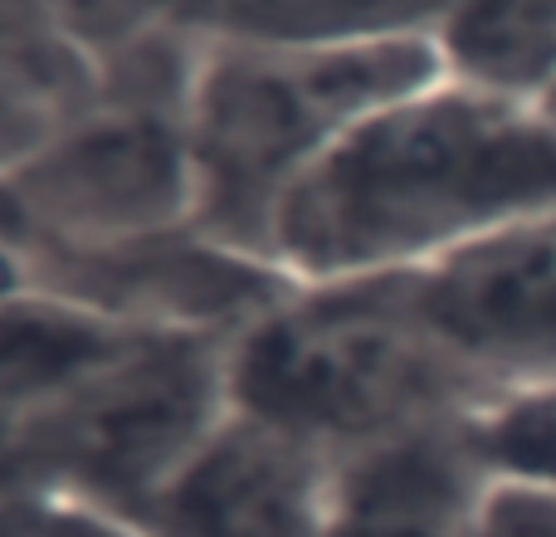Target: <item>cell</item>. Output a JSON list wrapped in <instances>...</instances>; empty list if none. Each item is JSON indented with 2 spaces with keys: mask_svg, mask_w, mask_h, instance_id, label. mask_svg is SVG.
I'll list each match as a JSON object with an SVG mask.
<instances>
[{
  "mask_svg": "<svg viewBox=\"0 0 556 537\" xmlns=\"http://www.w3.org/2000/svg\"><path fill=\"white\" fill-rule=\"evenodd\" d=\"M542 211H556L547 113L444 74L366 117L298 182L274 264L293 284L410 274Z\"/></svg>",
  "mask_w": 556,
  "mask_h": 537,
  "instance_id": "obj_1",
  "label": "cell"
},
{
  "mask_svg": "<svg viewBox=\"0 0 556 537\" xmlns=\"http://www.w3.org/2000/svg\"><path fill=\"white\" fill-rule=\"evenodd\" d=\"M434 78H444L434 39L323 49L205 39L186 93L191 225L274 264L278 215L298 182L366 117Z\"/></svg>",
  "mask_w": 556,
  "mask_h": 537,
  "instance_id": "obj_2",
  "label": "cell"
},
{
  "mask_svg": "<svg viewBox=\"0 0 556 537\" xmlns=\"http://www.w3.org/2000/svg\"><path fill=\"white\" fill-rule=\"evenodd\" d=\"M230 405L346 460L489 396L425 323L410 268L293 284L235 333Z\"/></svg>",
  "mask_w": 556,
  "mask_h": 537,
  "instance_id": "obj_3",
  "label": "cell"
},
{
  "mask_svg": "<svg viewBox=\"0 0 556 537\" xmlns=\"http://www.w3.org/2000/svg\"><path fill=\"white\" fill-rule=\"evenodd\" d=\"M186 103L147 93L98 98L0 162V245L29 260L93 254L191 225Z\"/></svg>",
  "mask_w": 556,
  "mask_h": 537,
  "instance_id": "obj_4",
  "label": "cell"
},
{
  "mask_svg": "<svg viewBox=\"0 0 556 537\" xmlns=\"http://www.w3.org/2000/svg\"><path fill=\"white\" fill-rule=\"evenodd\" d=\"M225 333H137L29 430V484L127 523L230 411Z\"/></svg>",
  "mask_w": 556,
  "mask_h": 537,
  "instance_id": "obj_5",
  "label": "cell"
},
{
  "mask_svg": "<svg viewBox=\"0 0 556 537\" xmlns=\"http://www.w3.org/2000/svg\"><path fill=\"white\" fill-rule=\"evenodd\" d=\"M415 294L425 323L489 401L556 386V211L415 268Z\"/></svg>",
  "mask_w": 556,
  "mask_h": 537,
  "instance_id": "obj_6",
  "label": "cell"
},
{
  "mask_svg": "<svg viewBox=\"0 0 556 537\" xmlns=\"http://www.w3.org/2000/svg\"><path fill=\"white\" fill-rule=\"evenodd\" d=\"M337 460L260 415L225 421L142 503V537H327Z\"/></svg>",
  "mask_w": 556,
  "mask_h": 537,
  "instance_id": "obj_7",
  "label": "cell"
},
{
  "mask_svg": "<svg viewBox=\"0 0 556 537\" xmlns=\"http://www.w3.org/2000/svg\"><path fill=\"white\" fill-rule=\"evenodd\" d=\"M473 415L420 425L337 460L327 537H473L493 484Z\"/></svg>",
  "mask_w": 556,
  "mask_h": 537,
  "instance_id": "obj_8",
  "label": "cell"
},
{
  "mask_svg": "<svg viewBox=\"0 0 556 537\" xmlns=\"http://www.w3.org/2000/svg\"><path fill=\"white\" fill-rule=\"evenodd\" d=\"M147 327H123L54 294H0V489L29 484V430Z\"/></svg>",
  "mask_w": 556,
  "mask_h": 537,
  "instance_id": "obj_9",
  "label": "cell"
},
{
  "mask_svg": "<svg viewBox=\"0 0 556 537\" xmlns=\"http://www.w3.org/2000/svg\"><path fill=\"white\" fill-rule=\"evenodd\" d=\"M98 68L39 0H0V152H25L39 133L98 98Z\"/></svg>",
  "mask_w": 556,
  "mask_h": 537,
  "instance_id": "obj_10",
  "label": "cell"
},
{
  "mask_svg": "<svg viewBox=\"0 0 556 537\" xmlns=\"http://www.w3.org/2000/svg\"><path fill=\"white\" fill-rule=\"evenodd\" d=\"M434 49L459 84L538 103L556 84V0H450Z\"/></svg>",
  "mask_w": 556,
  "mask_h": 537,
  "instance_id": "obj_11",
  "label": "cell"
},
{
  "mask_svg": "<svg viewBox=\"0 0 556 537\" xmlns=\"http://www.w3.org/2000/svg\"><path fill=\"white\" fill-rule=\"evenodd\" d=\"M444 10L450 0H201V35L303 49L434 39Z\"/></svg>",
  "mask_w": 556,
  "mask_h": 537,
  "instance_id": "obj_12",
  "label": "cell"
},
{
  "mask_svg": "<svg viewBox=\"0 0 556 537\" xmlns=\"http://www.w3.org/2000/svg\"><path fill=\"white\" fill-rule=\"evenodd\" d=\"M39 5L84 49L98 78L156 45L205 39L201 0H39Z\"/></svg>",
  "mask_w": 556,
  "mask_h": 537,
  "instance_id": "obj_13",
  "label": "cell"
},
{
  "mask_svg": "<svg viewBox=\"0 0 556 537\" xmlns=\"http://www.w3.org/2000/svg\"><path fill=\"white\" fill-rule=\"evenodd\" d=\"M473 435L493 474L556 484V386L508 391L473 415Z\"/></svg>",
  "mask_w": 556,
  "mask_h": 537,
  "instance_id": "obj_14",
  "label": "cell"
},
{
  "mask_svg": "<svg viewBox=\"0 0 556 537\" xmlns=\"http://www.w3.org/2000/svg\"><path fill=\"white\" fill-rule=\"evenodd\" d=\"M0 537H142L123 513L49 484L0 489Z\"/></svg>",
  "mask_w": 556,
  "mask_h": 537,
  "instance_id": "obj_15",
  "label": "cell"
},
{
  "mask_svg": "<svg viewBox=\"0 0 556 537\" xmlns=\"http://www.w3.org/2000/svg\"><path fill=\"white\" fill-rule=\"evenodd\" d=\"M473 537H556V484L493 474Z\"/></svg>",
  "mask_w": 556,
  "mask_h": 537,
  "instance_id": "obj_16",
  "label": "cell"
},
{
  "mask_svg": "<svg viewBox=\"0 0 556 537\" xmlns=\"http://www.w3.org/2000/svg\"><path fill=\"white\" fill-rule=\"evenodd\" d=\"M538 108H542V113H547V123L556 127V84H552V88H547V93H542V98H538Z\"/></svg>",
  "mask_w": 556,
  "mask_h": 537,
  "instance_id": "obj_17",
  "label": "cell"
}]
</instances>
